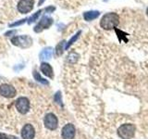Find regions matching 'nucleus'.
<instances>
[{"label": "nucleus", "mask_w": 148, "mask_h": 139, "mask_svg": "<svg viewBox=\"0 0 148 139\" xmlns=\"http://www.w3.org/2000/svg\"><path fill=\"white\" fill-rule=\"evenodd\" d=\"M119 17L118 14L114 12L111 13H106L101 19L100 21V26L105 30H111V29H116V27L119 25Z\"/></svg>", "instance_id": "1"}, {"label": "nucleus", "mask_w": 148, "mask_h": 139, "mask_svg": "<svg viewBox=\"0 0 148 139\" xmlns=\"http://www.w3.org/2000/svg\"><path fill=\"white\" fill-rule=\"evenodd\" d=\"M135 125L132 123H126L118 129V134L122 139H131L135 133Z\"/></svg>", "instance_id": "2"}, {"label": "nucleus", "mask_w": 148, "mask_h": 139, "mask_svg": "<svg viewBox=\"0 0 148 139\" xmlns=\"http://www.w3.org/2000/svg\"><path fill=\"white\" fill-rule=\"evenodd\" d=\"M11 43L21 48H28L32 45V39L28 35L15 36L11 39Z\"/></svg>", "instance_id": "3"}, {"label": "nucleus", "mask_w": 148, "mask_h": 139, "mask_svg": "<svg viewBox=\"0 0 148 139\" xmlns=\"http://www.w3.org/2000/svg\"><path fill=\"white\" fill-rule=\"evenodd\" d=\"M16 108L21 114H26L30 109V101L27 97L21 96L16 100Z\"/></svg>", "instance_id": "4"}, {"label": "nucleus", "mask_w": 148, "mask_h": 139, "mask_svg": "<svg viewBox=\"0 0 148 139\" xmlns=\"http://www.w3.org/2000/svg\"><path fill=\"white\" fill-rule=\"evenodd\" d=\"M44 123L45 126L49 129V130H56L58 128V120L57 116L53 113H48L45 115V120H44Z\"/></svg>", "instance_id": "5"}, {"label": "nucleus", "mask_w": 148, "mask_h": 139, "mask_svg": "<svg viewBox=\"0 0 148 139\" xmlns=\"http://www.w3.org/2000/svg\"><path fill=\"white\" fill-rule=\"evenodd\" d=\"M0 95L7 98H12L16 96V89L15 87L8 85V83H3L0 85Z\"/></svg>", "instance_id": "6"}, {"label": "nucleus", "mask_w": 148, "mask_h": 139, "mask_svg": "<svg viewBox=\"0 0 148 139\" xmlns=\"http://www.w3.org/2000/svg\"><path fill=\"white\" fill-rule=\"evenodd\" d=\"M34 0H20L18 3V10L22 14L30 12L34 8Z\"/></svg>", "instance_id": "7"}, {"label": "nucleus", "mask_w": 148, "mask_h": 139, "mask_svg": "<svg viewBox=\"0 0 148 139\" xmlns=\"http://www.w3.org/2000/svg\"><path fill=\"white\" fill-rule=\"evenodd\" d=\"M53 23V19L52 18H49V17H43L42 20L39 21V23L34 27V32H42L44 29H47L49 28Z\"/></svg>", "instance_id": "8"}, {"label": "nucleus", "mask_w": 148, "mask_h": 139, "mask_svg": "<svg viewBox=\"0 0 148 139\" xmlns=\"http://www.w3.org/2000/svg\"><path fill=\"white\" fill-rule=\"evenodd\" d=\"M76 130L74 125L72 123H68L66 124L62 129V137L63 139H73L75 136Z\"/></svg>", "instance_id": "9"}, {"label": "nucleus", "mask_w": 148, "mask_h": 139, "mask_svg": "<svg viewBox=\"0 0 148 139\" xmlns=\"http://www.w3.org/2000/svg\"><path fill=\"white\" fill-rule=\"evenodd\" d=\"M35 136V130L32 124L27 123L21 130V136L23 139H34Z\"/></svg>", "instance_id": "10"}, {"label": "nucleus", "mask_w": 148, "mask_h": 139, "mask_svg": "<svg viewBox=\"0 0 148 139\" xmlns=\"http://www.w3.org/2000/svg\"><path fill=\"white\" fill-rule=\"evenodd\" d=\"M40 70L45 76H47L51 79L54 78V72H53V69L51 67L50 64L46 63V62H43L40 66Z\"/></svg>", "instance_id": "11"}, {"label": "nucleus", "mask_w": 148, "mask_h": 139, "mask_svg": "<svg viewBox=\"0 0 148 139\" xmlns=\"http://www.w3.org/2000/svg\"><path fill=\"white\" fill-rule=\"evenodd\" d=\"M53 55V48L52 47H46L41 51V53L39 55V58L41 60H45V59H49L51 58Z\"/></svg>", "instance_id": "12"}, {"label": "nucleus", "mask_w": 148, "mask_h": 139, "mask_svg": "<svg viewBox=\"0 0 148 139\" xmlns=\"http://www.w3.org/2000/svg\"><path fill=\"white\" fill-rule=\"evenodd\" d=\"M100 15L99 11L97 10H91V11H87L83 14V18H84V20L87 21H92L96 19Z\"/></svg>", "instance_id": "13"}, {"label": "nucleus", "mask_w": 148, "mask_h": 139, "mask_svg": "<svg viewBox=\"0 0 148 139\" xmlns=\"http://www.w3.org/2000/svg\"><path fill=\"white\" fill-rule=\"evenodd\" d=\"M79 58V55L75 52H71V54H69L68 56V58L67 60L69 62V63H71V64H74V63H76L77 62V60Z\"/></svg>", "instance_id": "14"}, {"label": "nucleus", "mask_w": 148, "mask_h": 139, "mask_svg": "<svg viewBox=\"0 0 148 139\" xmlns=\"http://www.w3.org/2000/svg\"><path fill=\"white\" fill-rule=\"evenodd\" d=\"M34 79L37 81V82H39V83H43V85H48V82L45 80V79H44V78H42L41 77V75L40 74L37 72L36 71H34Z\"/></svg>", "instance_id": "15"}, {"label": "nucleus", "mask_w": 148, "mask_h": 139, "mask_svg": "<svg viewBox=\"0 0 148 139\" xmlns=\"http://www.w3.org/2000/svg\"><path fill=\"white\" fill-rule=\"evenodd\" d=\"M66 42L65 41H62V42H60V43L57 45V47H56V53H57L58 56H61L62 53H63V51H64V45Z\"/></svg>", "instance_id": "16"}, {"label": "nucleus", "mask_w": 148, "mask_h": 139, "mask_svg": "<svg viewBox=\"0 0 148 139\" xmlns=\"http://www.w3.org/2000/svg\"><path fill=\"white\" fill-rule=\"evenodd\" d=\"M81 34V32H77V34H75V35H74L73 37H72V38L71 39V40H69V42H68V44L66 45V47H65V48H66V49H68L69 47V46H71L73 43H74V42H75L78 38H79V35H80Z\"/></svg>", "instance_id": "17"}, {"label": "nucleus", "mask_w": 148, "mask_h": 139, "mask_svg": "<svg viewBox=\"0 0 148 139\" xmlns=\"http://www.w3.org/2000/svg\"><path fill=\"white\" fill-rule=\"evenodd\" d=\"M41 13H42V10H39V11H37V12H35L34 14V15H32V17H30V19H29V21H28V22H29L30 23V24H31V23L32 22H34V21H35L36 20H37V19H38L39 18V16L41 15Z\"/></svg>", "instance_id": "18"}, {"label": "nucleus", "mask_w": 148, "mask_h": 139, "mask_svg": "<svg viewBox=\"0 0 148 139\" xmlns=\"http://www.w3.org/2000/svg\"><path fill=\"white\" fill-rule=\"evenodd\" d=\"M55 101L57 102L58 104H59L60 106H62V100H61V93L59 91L57 92V94L55 95V97H54Z\"/></svg>", "instance_id": "19"}, {"label": "nucleus", "mask_w": 148, "mask_h": 139, "mask_svg": "<svg viewBox=\"0 0 148 139\" xmlns=\"http://www.w3.org/2000/svg\"><path fill=\"white\" fill-rule=\"evenodd\" d=\"M0 139H18V138L14 136H10V134L0 133Z\"/></svg>", "instance_id": "20"}, {"label": "nucleus", "mask_w": 148, "mask_h": 139, "mask_svg": "<svg viewBox=\"0 0 148 139\" xmlns=\"http://www.w3.org/2000/svg\"><path fill=\"white\" fill-rule=\"evenodd\" d=\"M28 20V19H24V20H21V21H17V22H14L12 23V24L9 25V27H14V26H18V25H21L22 24V23H24L26 21Z\"/></svg>", "instance_id": "21"}, {"label": "nucleus", "mask_w": 148, "mask_h": 139, "mask_svg": "<svg viewBox=\"0 0 148 139\" xmlns=\"http://www.w3.org/2000/svg\"><path fill=\"white\" fill-rule=\"evenodd\" d=\"M55 10V8L54 7H49L47 8H45V11L46 12H51V11H54Z\"/></svg>", "instance_id": "22"}, {"label": "nucleus", "mask_w": 148, "mask_h": 139, "mask_svg": "<svg viewBox=\"0 0 148 139\" xmlns=\"http://www.w3.org/2000/svg\"><path fill=\"white\" fill-rule=\"evenodd\" d=\"M44 2H45V0H39V2H38V5H39V6H41V5L43 4Z\"/></svg>", "instance_id": "23"}, {"label": "nucleus", "mask_w": 148, "mask_h": 139, "mask_svg": "<svg viewBox=\"0 0 148 139\" xmlns=\"http://www.w3.org/2000/svg\"><path fill=\"white\" fill-rule=\"evenodd\" d=\"M146 14H147V15H148V8H147V10H146Z\"/></svg>", "instance_id": "24"}]
</instances>
